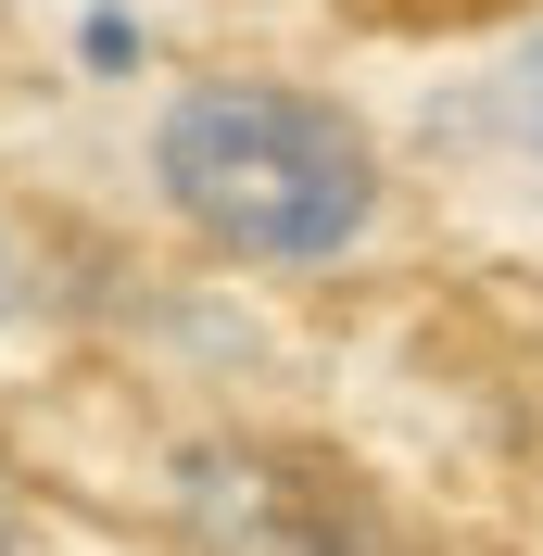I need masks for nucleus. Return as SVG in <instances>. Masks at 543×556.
<instances>
[{"mask_svg":"<svg viewBox=\"0 0 543 556\" xmlns=\"http://www.w3.org/2000/svg\"><path fill=\"white\" fill-rule=\"evenodd\" d=\"M165 203L228 253H341L379 203L367 139L304 89H190L165 102Z\"/></svg>","mask_w":543,"mask_h":556,"instance_id":"obj_1","label":"nucleus"},{"mask_svg":"<svg viewBox=\"0 0 543 556\" xmlns=\"http://www.w3.org/2000/svg\"><path fill=\"white\" fill-rule=\"evenodd\" d=\"M0 556H13V481H0Z\"/></svg>","mask_w":543,"mask_h":556,"instance_id":"obj_3","label":"nucleus"},{"mask_svg":"<svg viewBox=\"0 0 543 556\" xmlns=\"http://www.w3.org/2000/svg\"><path fill=\"white\" fill-rule=\"evenodd\" d=\"M518 102H531V139H543V38H531V89H518Z\"/></svg>","mask_w":543,"mask_h":556,"instance_id":"obj_2","label":"nucleus"}]
</instances>
